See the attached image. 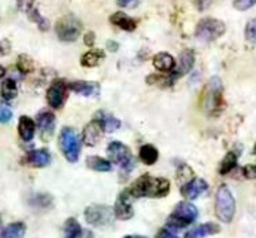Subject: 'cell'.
<instances>
[{"label":"cell","instance_id":"6da1fadb","mask_svg":"<svg viewBox=\"0 0 256 238\" xmlns=\"http://www.w3.org/2000/svg\"><path fill=\"white\" fill-rule=\"evenodd\" d=\"M131 198H162L170 192V182L162 178H152L144 174L138 178L128 189H126Z\"/></svg>","mask_w":256,"mask_h":238},{"label":"cell","instance_id":"7a4b0ae2","mask_svg":"<svg viewBox=\"0 0 256 238\" xmlns=\"http://www.w3.org/2000/svg\"><path fill=\"white\" fill-rule=\"evenodd\" d=\"M214 212L218 219L224 224H230L236 214V200L226 184H222L216 192Z\"/></svg>","mask_w":256,"mask_h":238},{"label":"cell","instance_id":"3957f363","mask_svg":"<svg viewBox=\"0 0 256 238\" xmlns=\"http://www.w3.org/2000/svg\"><path fill=\"white\" fill-rule=\"evenodd\" d=\"M196 218H198L196 207L188 201H184V202H179L176 208L173 210V213L170 214L167 220V226L172 230H182L194 224Z\"/></svg>","mask_w":256,"mask_h":238},{"label":"cell","instance_id":"277c9868","mask_svg":"<svg viewBox=\"0 0 256 238\" xmlns=\"http://www.w3.org/2000/svg\"><path fill=\"white\" fill-rule=\"evenodd\" d=\"M60 149L68 162H76L80 155V138L74 128L64 126L58 137Z\"/></svg>","mask_w":256,"mask_h":238},{"label":"cell","instance_id":"5b68a950","mask_svg":"<svg viewBox=\"0 0 256 238\" xmlns=\"http://www.w3.org/2000/svg\"><path fill=\"white\" fill-rule=\"evenodd\" d=\"M224 108V91L219 78H212L204 92V109L210 115H218Z\"/></svg>","mask_w":256,"mask_h":238},{"label":"cell","instance_id":"8992f818","mask_svg":"<svg viewBox=\"0 0 256 238\" xmlns=\"http://www.w3.org/2000/svg\"><path fill=\"white\" fill-rule=\"evenodd\" d=\"M225 33V24L214 18H204L198 22L195 28V36L198 40L212 42L220 38Z\"/></svg>","mask_w":256,"mask_h":238},{"label":"cell","instance_id":"52a82bcc","mask_svg":"<svg viewBox=\"0 0 256 238\" xmlns=\"http://www.w3.org/2000/svg\"><path fill=\"white\" fill-rule=\"evenodd\" d=\"M85 220L97 228H104L114 224L115 213L108 206H90L85 208Z\"/></svg>","mask_w":256,"mask_h":238},{"label":"cell","instance_id":"ba28073f","mask_svg":"<svg viewBox=\"0 0 256 238\" xmlns=\"http://www.w3.org/2000/svg\"><path fill=\"white\" fill-rule=\"evenodd\" d=\"M82 30L80 21L73 15H66L56 24V33L64 42H73L79 38Z\"/></svg>","mask_w":256,"mask_h":238},{"label":"cell","instance_id":"9c48e42d","mask_svg":"<svg viewBox=\"0 0 256 238\" xmlns=\"http://www.w3.org/2000/svg\"><path fill=\"white\" fill-rule=\"evenodd\" d=\"M108 155L109 158L116 164L120 166L124 172L130 173L134 167V160H132V155H131V150L128 149L127 146L121 142H112L109 146H108Z\"/></svg>","mask_w":256,"mask_h":238},{"label":"cell","instance_id":"30bf717a","mask_svg":"<svg viewBox=\"0 0 256 238\" xmlns=\"http://www.w3.org/2000/svg\"><path fill=\"white\" fill-rule=\"evenodd\" d=\"M70 86L67 85V82L63 79H57L51 84V86L46 91V100L48 104L52 109H62L67 100V94H68Z\"/></svg>","mask_w":256,"mask_h":238},{"label":"cell","instance_id":"8fae6325","mask_svg":"<svg viewBox=\"0 0 256 238\" xmlns=\"http://www.w3.org/2000/svg\"><path fill=\"white\" fill-rule=\"evenodd\" d=\"M36 122L40 131V137L44 142H50L54 136V130H56V115L52 112L48 110H42L38 114Z\"/></svg>","mask_w":256,"mask_h":238},{"label":"cell","instance_id":"7c38bea8","mask_svg":"<svg viewBox=\"0 0 256 238\" xmlns=\"http://www.w3.org/2000/svg\"><path fill=\"white\" fill-rule=\"evenodd\" d=\"M103 134H104V130H103L102 124L94 119V120H91L90 124L85 125V128L82 131V142H84V144L92 148L102 140Z\"/></svg>","mask_w":256,"mask_h":238},{"label":"cell","instance_id":"4fadbf2b","mask_svg":"<svg viewBox=\"0 0 256 238\" xmlns=\"http://www.w3.org/2000/svg\"><path fill=\"white\" fill-rule=\"evenodd\" d=\"M114 213H115V218L120 219V220H128V219L132 218L134 210H132V206H131V196L128 195L127 190L120 194V196H118V200L115 202Z\"/></svg>","mask_w":256,"mask_h":238},{"label":"cell","instance_id":"5bb4252c","mask_svg":"<svg viewBox=\"0 0 256 238\" xmlns=\"http://www.w3.org/2000/svg\"><path fill=\"white\" fill-rule=\"evenodd\" d=\"M207 189H208V184L204 178H192L191 182H188L182 186L180 192L186 200H195L201 194H204Z\"/></svg>","mask_w":256,"mask_h":238},{"label":"cell","instance_id":"9a60e30c","mask_svg":"<svg viewBox=\"0 0 256 238\" xmlns=\"http://www.w3.org/2000/svg\"><path fill=\"white\" fill-rule=\"evenodd\" d=\"M194 62H195L194 52H192V51H184V52L180 54V57H179L178 68L173 70V73H172V76H170L172 82H174L178 78H180V76L190 73L192 70V67H194Z\"/></svg>","mask_w":256,"mask_h":238},{"label":"cell","instance_id":"2e32d148","mask_svg":"<svg viewBox=\"0 0 256 238\" xmlns=\"http://www.w3.org/2000/svg\"><path fill=\"white\" fill-rule=\"evenodd\" d=\"M70 90L76 94H80L84 97H96L100 94V85L97 82H86V80H76L72 82Z\"/></svg>","mask_w":256,"mask_h":238},{"label":"cell","instance_id":"e0dca14e","mask_svg":"<svg viewBox=\"0 0 256 238\" xmlns=\"http://www.w3.org/2000/svg\"><path fill=\"white\" fill-rule=\"evenodd\" d=\"M64 238H92L90 231L82 230L80 224L74 218H68L64 224Z\"/></svg>","mask_w":256,"mask_h":238},{"label":"cell","instance_id":"ac0fdd59","mask_svg":"<svg viewBox=\"0 0 256 238\" xmlns=\"http://www.w3.org/2000/svg\"><path fill=\"white\" fill-rule=\"evenodd\" d=\"M26 161H27V164H30L33 167L42 168L51 162V154L48 149H36V150H32L27 154Z\"/></svg>","mask_w":256,"mask_h":238},{"label":"cell","instance_id":"d6986e66","mask_svg":"<svg viewBox=\"0 0 256 238\" xmlns=\"http://www.w3.org/2000/svg\"><path fill=\"white\" fill-rule=\"evenodd\" d=\"M219 231H220V228H219L218 224H214V222H207V224L198 225V226L190 230V231L186 232L185 238H202L207 237V236L218 234Z\"/></svg>","mask_w":256,"mask_h":238},{"label":"cell","instance_id":"ffe728a7","mask_svg":"<svg viewBox=\"0 0 256 238\" xmlns=\"http://www.w3.org/2000/svg\"><path fill=\"white\" fill-rule=\"evenodd\" d=\"M36 124L34 120L28 116H21L18 120V134L24 142H30L34 137Z\"/></svg>","mask_w":256,"mask_h":238},{"label":"cell","instance_id":"44dd1931","mask_svg":"<svg viewBox=\"0 0 256 238\" xmlns=\"http://www.w3.org/2000/svg\"><path fill=\"white\" fill-rule=\"evenodd\" d=\"M96 120H98L102 124L104 132H114L121 126V122L118 119L112 116L110 114L104 112V110H100V112L96 114Z\"/></svg>","mask_w":256,"mask_h":238},{"label":"cell","instance_id":"7402d4cb","mask_svg":"<svg viewBox=\"0 0 256 238\" xmlns=\"http://www.w3.org/2000/svg\"><path fill=\"white\" fill-rule=\"evenodd\" d=\"M154 66H155L156 70L167 73V72H173V70H174L176 61H174V58H173L170 54H167V52H160V54H156V56L154 57Z\"/></svg>","mask_w":256,"mask_h":238},{"label":"cell","instance_id":"603a6c76","mask_svg":"<svg viewBox=\"0 0 256 238\" xmlns=\"http://www.w3.org/2000/svg\"><path fill=\"white\" fill-rule=\"evenodd\" d=\"M138 156H140V160H142L143 164L154 166L158 161L160 154H158V149L155 146H152V144H143L140 148V150H138Z\"/></svg>","mask_w":256,"mask_h":238},{"label":"cell","instance_id":"cb8c5ba5","mask_svg":"<svg viewBox=\"0 0 256 238\" xmlns=\"http://www.w3.org/2000/svg\"><path fill=\"white\" fill-rule=\"evenodd\" d=\"M110 22L114 24V26H118V27H121L122 30H127V32H132L134 28H136V21L131 18V16H128L127 14H124V12H116V14H114L112 16H110Z\"/></svg>","mask_w":256,"mask_h":238},{"label":"cell","instance_id":"d4e9b609","mask_svg":"<svg viewBox=\"0 0 256 238\" xmlns=\"http://www.w3.org/2000/svg\"><path fill=\"white\" fill-rule=\"evenodd\" d=\"M2 238H24L26 236V224L22 222H14L9 224L6 228L2 230Z\"/></svg>","mask_w":256,"mask_h":238},{"label":"cell","instance_id":"484cf974","mask_svg":"<svg viewBox=\"0 0 256 238\" xmlns=\"http://www.w3.org/2000/svg\"><path fill=\"white\" fill-rule=\"evenodd\" d=\"M86 167L90 170H94V172H110L112 170V164L110 161L104 160V158H100V156H90L86 158Z\"/></svg>","mask_w":256,"mask_h":238},{"label":"cell","instance_id":"4316f807","mask_svg":"<svg viewBox=\"0 0 256 238\" xmlns=\"http://www.w3.org/2000/svg\"><path fill=\"white\" fill-rule=\"evenodd\" d=\"M104 60V52L100 51V50H92V51H88L86 54H84V57L80 60V64L84 67H96L98 66L102 61Z\"/></svg>","mask_w":256,"mask_h":238},{"label":"cell","instance_id":"83f0119b","mask_svg":"<svg viewBox=\"0 0 256 238\" xmlns=\"http://www.w3.org/2000/svg\"><path fill=\"white\" fill-rule=\"evenodd\" d=\"M52 202H54V200L50 194H34L30 198V204L38 208H50V207H52Z\"/></svg>","mask_w":256,"mask_h":238},{"label":"cell","instance_id":"f1b7e54d","mask_svg":"<svg viewBox=\"0 0 256 238\" xmlns=\"http://www.w3.org/2000/svg\"><path fill=\"white\" fill-rule=\"evenodd\" d=\"M237 167V154L236 152H228L224 158V161L220 162L219 167V173L220 174H228L230 172H232Z\"/></svg>","mask_w":256,"mask_h":238},{"label":"cell","instance_id":"f546056e","mask_svg":"<svg viewBox=\"0 0 256 238\" xmlns=\"http://www.w3.org/2000/svg\"><path fill=\"white\" fill-rule=\"evenodd\" d=\"M16 94H18V88H16L15 80L14 79L3 80V84H2V97L4 100H12V98L16 97Z\"/></svg>","mask_w":256,"mask_h":238},{"label":"cell","instance_id":"4dcf8cb0","mask_svg":"<svg viewBox=\"0 0 256 238\" xmlns=\"http://www.w3.org/2000/svg\"><path fill=\"white\" fill-rule=\"evenodd\" d=\"M16 67H18V70H20L21 73H30V72H33L34 64H33V60L30 58L28 56L22 54V56H20V57H18Z\"/></svg>","mask_w":256,"mask_h":238},{"label":"cell","instance_id":"1f68e13d","mask_svg":"<svg viewBox=\"0 0 256 238\" xmlns=\"http://www.w3.org/2000/svg\"><path fill=\"white\" fill-rule=\"evenodd\" d=\"M28 16H30L32 21L38 22V26H39L40 30H48V27H50V26H48V21H46L45 18H42L40 14H39L36 9H32V10L28 12Z\"/></svg>","mask_w":256,"mask_h":238},{"label":"cell","instance_id":"d6a6232c","mask_svg":"<svg viewBox=\"0 0 256 238\" xmlns=\"http://www.w3.org/2000/svg\"><path fill=\"white\" fill-rule=\"evenodd\" d=\"M192 178V170L191 167H188V166H185V164H182L180 167H179V170H178V178L180 180V182H191L190 178Z\"/></svg>","mask_w":256,"mask_h":238},{"label":"cell","instance_id":"836d02e7","mask_svg":"<svg viewBox=\"0 0 256 238\" xmlns=\"http://www.w3.org/2000/svg\"><path fill=\"white\" fill-rule=\"evenodd\" d=\"M246 38H248V40L256 44V18L249 21V24L246 27Z\"/></svg>","mask_w":256,"mask_h":238},{"label":"cell","instance_id":"e575fe53","mask_svg":"<svg viewBox=\"0 0 256 238\" xmlns=\"http://www.w3.org/2000/svg\"><path fill=\"white\" fill-rule=\"evenodd\" d=\"M256 3V0H234V8L238 10H248Z\"/></svg>","mask_w":256,"mask_h":238},{"label":"cell","instance_id":"d590c367","mask_svg":"<svg viewBox=\"0 0 256 238\" xmlns=\"http://www.w3.org/2000/svg\"><path fill=\"white\" fill-rule=\"evenodd\" d=\"M155 238H179V237H178V234L174 232V230H172V228L166 226V228H162V230H160V231H158V234L155 236Z\"/></svg>","mask_w":256,"mask_h":238},{"label":"cell","instance_id":"8d00e7d4","mask_svg":"<svg viewBox=\"0 0 256 238\" xmlns=\"http://www.w3.org/2000/svg\"><path fill=\"white\" fill-rule=\"evenodd\" d=\"M12 119V110L8 106H0V122L6 124Z\"/></svg>","mask_w":256,"mask_h":238},{"label":"cell","instance_id":"74e56055","mask_svg":"<svg viewBox=\"0 0 256 238\" xmlns=\"http://www.w3.org/2000/svg\"><path fill=\"white\" fill-rule=\"evenodd\" d=\"M16 3H18V8H20L22 12H26V14H28L32 9H34V8H33L34 0H16Z\"/></svg>","mask_w":256,"mask_h":238},{"label":"cell","instance_id":"f35d334b","mask_svg":"<svg viewBox=\"0 0 256 238\" xmlns=\"http://www.w3.org/2000/svg\"><path fill=\"white\" fill-rule=\"evenodd\" d=\"M243 174H244V178H256V166H246L244 168H243Z\"/></svg>","mask_w":256,"mask_h":238},{"label":"cell","instance_id":"ab89813d","mask_svg":"<svg viewBox=\"0 0 256 238\" xmlns=\"http://www.w3.org/2000/svg\"><path fill=\"white\" fill-rule=\"evenodd\" d=\"M84 42H85V45L86 46H92L94 45V42H96V34L94 33H86L85 34V38H84Z\"/></svg>","mask_w":256,"mask_h":238},{"label":"cell","instance_id":"60d3db41","mask_svg":"<svg viewBox=\"0 0 256 238\" xmlns=\"http://www.w3.org/2000/svg\"><path fill=\"white\" fill-rule=\"evenodd\" d=\"M194 3H195V6L200 9V10H202V9H206L208 4H210V0H192Z\"/></svg>","mask_w":256,"mask_h":238},{"label":"cell","instance_id":"b9f144b4","mask_svg":"<svg viewBox=\"0 0 256 238\" xmlns=\"http://www.w3.org/2000/svg\"><path fill=\"white\" fill-rule=\"evenodd\" d=\"M108 46L110 51H116L118 50V44H114V42H108Z\"/></svg>","mask_w":256,"mask_h":238},{"label":"cell","instance_id":"7bdbcfd3","mask_svg":"<svg viewBox=\"0 0 256 238\" xmlns=\"http://www.w3.org/2000/svg\"><path fill=\"white\" fill-rule=\"evenodd\" d=\"M131 2L132 0H118V4L120 6H128V4H131Z\"/></svg>","mask_w":256,"mask_h":238},{"label":"cell","instance_id":"ee69618b","mask_svg":"<svg viewBox=\"0 0 256 238\" xmlns=\"http://www.w3.org/2000/svg\"><path fill=\"white\" fill-rule=\"evenodd\" d=\"M4 73H6V72H4V68H3V67L0 66V79H2L3 76H4Z\"/></svg>","mask_w":256,"mask_h":238},{"label":"cell","instance_id":"f6af8a7d","mask_svg":"<svg viewBox=\"0 0 256 238\" xmlns=\"http://www.w3.org/2000/svg\"><path fill=\"white\" fill-rule=\"evenodd\" d=\"M124 238H146V237H142V236H128V237Z\"/></svg>","mask_w":256,"mask_h":238},{"label":"cell","instance_id":"bcb514c9","mask_svg":"<svg viewBox=\"0 0 256 238\" xmlns=\"http://www.w3.org/2000/svg\"><path fill=\"white\" fill-rule=\"evenodd\" d=\"M254 152H255V154H256V144H255V149H254Z\"/></svg>","mask_w":256,"mask_h":238},{"label":"cell","instance_id":"7dc6e473","mask_svg":"<svg viewBox=\"0 0 256 238\" xmlns=\"http://www.w3.org/2000/svg\"><path fill=\"white\" fill-rule=\"evenodd\" d=\"M0 226H2V219H0Z\"/></svg>","mask_w":256,"mask_h":238}]
</instances>
